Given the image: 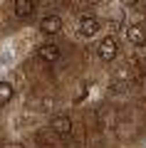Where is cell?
I'll use <instances>...</instances> for the list:
<instances>
[{
    "label": "cell",
    "mask_w": 146,
    "mask_h": 148,
    "mask_svg": "<svg viewBox=\"0 0 146 148\" xmlns=\"http://www.w3.org/2000/svg\"><path fill=\"white\" fill-rule=\"evenodd\" d=\"M40 32L45 35H60L62 32V17L60 15H47L40 20Z\"/></svg>",
    "instance_id": "2"
},
{
    "label": "cell",
    "mask_w": 146,
    "mask_h": 148,
    "mask_svg": "<svg viewBox=\"0 0 146 148\" xmlns=\"http://www.w3.org/2000/svg\"><path fill=\"white\" fill-rule=\"evenodd\" d=\"M121 3H124V5H136L139 0H121Z\"/></svg>",
    "instance_id": "9"
},
{
    "label": "cell",
    "mask_w": 146,
    "mask_h": 148,
    "mask_svg": "<svg viewBox=\"0 0 146 148\" xmlns=\"http://www.w3.org/2000/svg\"><path fill=\"white\" fill-rule=\"evenodd\" d=\"M97 32H99V20L97 17H92V15L79 17V35L82 37H94Z\"/></svg>",
    "instance_id": "3"
},
{
    "label": "cell",
    "mask_w": 146,
    "mask_h": 148,
    "mask_svg": "<svg viewBox=\"0 0 146 148\" xmlns=\"http://www.w3.org/2000/svg\"><path fill=\"white\" fill-rule=\"evenodd\" d=\"M119 54V45H116L114 37H104L99 42V59H104V62H111V59Z\"/></svg>",
    "instance_id": "1"
},
{
    "label": "cell",
    "mask_w": 146,
    "mask_h": 148,
    "mask_svg": "<svg viewBox=\"0 0 146 148\" xmlns=\"http://www.w3.org/2000/svg\"><path fill=\"white\" fill-rule=\"evenodd\" d=\"M126 37H129V42L136 45V47H144L146 45V32H144V27H139V25H129Z\"/></svg>",
    "instance_id": "5"
},
{
    "label": "cell",
    "mask_w": 146,
    "mask_h": 148,
    "mask_svg": "<svg viewBox=\"0 0 146 148\" xmlns=\"http://www.w3.org/2000/svg\"><path fill=\"white\" fill-rule=\"evenodd\" d=\"M12 96H15L12 84H8V82H0V106H3V104H10Z\"/></svg>",
    "instance_id": "8"
},
{
    "label": "cell",
    "mask_w": 146,
    "mask_h": 148,
    "mask_svg": "<svg viewBox=\"0 0 146 148\" xmlns=\"http://www.w3.org/2000/svg\"><path fill=\"white\" fill-rule=\"evenodd\" d=\"M12 10H15V15L20 20H27V17L35 15V3L32 0H15L12 3Z\"/></svg>",
    "instance_id": "4"
},
{
    "label": "cell",
    "mask_w": 146,
    "mask_h": 148,
    "mask_svg": "<svg viewBox=\"0 0 146 148\" xmlns=\"http://www.w3.org/2000/svg\"><path fill=\"white\" fill-rule=\"evenodd\" d=\"M37 54H40V59H45V62H57L60 59V47L57 45H42V47L37 49Z\"/></svg>",
    "instance_id": "6"
},
{
    "label": "cell",
    "mask_w": 146,
    "mask_h": 148,
    "mask_svg": "<svg viewBox=\"0 0 146 148\" xmlns=\"http://www.w3.org/2000/svg\"><path fill=\"white\" fill-rule=\"evenodd\" d=\"M52 128L60 133V136H67L72 131V119L69 116H55L52 119Z\"/></svg>",
    "instance_id": "7"
}]
</instances>
